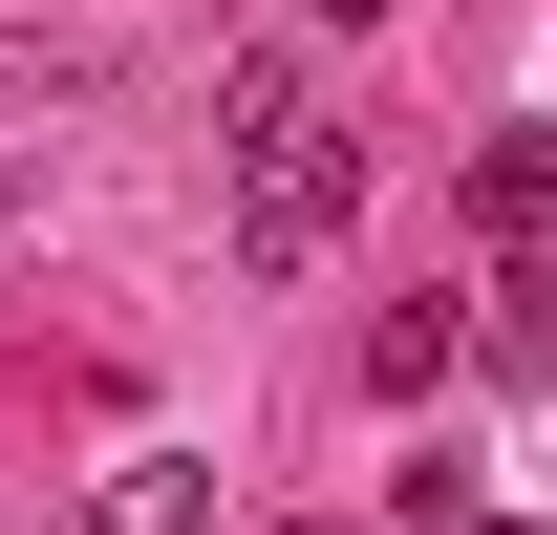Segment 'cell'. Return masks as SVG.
Here are the masks:
<instances>
[{"instance_id":"8992f818","label":"cell","mask_w":557,"mask_h":535,"mask_svg":"<svg viewBox=\"0 0 557 535\" xmlns=\"http://www.w3.org/2000/svg\"><path fill=\"white\" fill-rule=\"evenodd\" d=\"M300 22H386V0H300Z\"/></svg>"},{"instance_id":"6da1fadb","label":"cell","mask_w":557,"mask_h":535,"mask_svg":"<svg viewBox=\"0 0 557 535\" xmlns=\"http://www.w3.org/2000/svg\"><path fill=\"white\" fill-rule=\"evenodd\" d=\"M214 150H236V258H258V278H300V258H344V236H364V129H344L300 65H236Z\"/></svg>"},{"instance_id":"ba28073f","label":"cell","mask_w":557,"mask_h":535,"mask_svg":"<svg viewBox=\"0 0 557 535\" xmlns=\"http://www.w3.org/2000/svg\"><path fill=\"white\" fill-rule=\"evenodd\" d=\"M300 535H322V514H300Z\"/></svg>"},{"instance_id":"277c9868","label":"cell","mask_w":557,"mask_h":535,"mask_svg":"<svg viewBox=\"0 0 557 535\" xmlns=\"http://www.w3.org/2000/svg\"><path fill=\"white\" fill-rule=\"evenodd\" d=\"M364 364H386V407H408V386H450V364H472V322H450V300H386V343H364Z\"/></svg>"},{"instance_id":"3957f363","label":"cell","mask_w":557,"mask_h":535,"mask_svg":"<svg viewBox=\"0 0 557 535\" xmlns=\"http://www.w3.org/2000/svg\"><path fill=\"white\" fill-rule=\"evenodd\" d=\"M536 214H557V150L493 129V150H472V236H493V258H536Z\"/></svg>"},{"instance_id":"5b68a950","label":"cell","mask_w":557,"mask_h":535,"mask_svg":"<svg viewBox=\"0 0 557 535\" xmlns=\"http://www.w3.org/2000/svg\"><path fill=\"white\" fill-rule=\"evenodd\" d=\"M22 194H44V172H22V150H0V236H22Z\"/></svg>"},{"instance_id":"52a82bcc","label":"cell","mask_w":557,"mask_h":535,"mask_svg":"<svg viewBox=\"0 0 557 535\" xmlns=\"http://www.w3.org/2000/svg\"><path fill=\"white\" fill-rule=\"evenodd\" d=\"M429 535H515V514H429Z\"/></svg>"},{"instance_id":"7a4b0ae2","label":"cell","mask_w":557,"mask_h":535,"mask_svg":"<svg viewBox=\"0 0 557 535\" xmlns=\"http://www.w3.org/2000/svg\"><path fill=\"white\" fill-rule=\"evenodd\" d=\"M65 535H214V471H194V450H108Z\"/></svg>"}]
</instances>
